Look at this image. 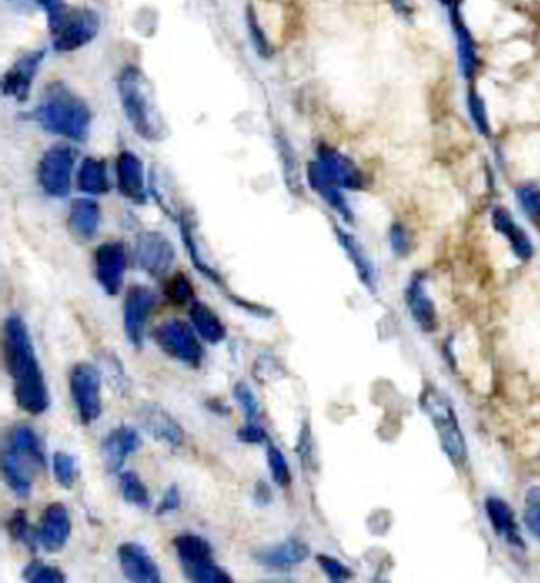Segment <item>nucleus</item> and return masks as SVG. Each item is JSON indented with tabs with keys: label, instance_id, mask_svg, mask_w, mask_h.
<instances>
[{
	"label": "nucleus",
	"instance_id": "23",
	"mask_svg": "<svg viewBox=\"0 0 540 583\" xmlns=\"http://www.w3.org/2000/svg\"><path fill=\"white\" fill-rule=\"evenodd\" d=\"M142 447V437L135 428L120 425L113 428L104 437L101 451H103L104 466L110 473H118L128 457L135 454Z\"/></svg>",
	"mask_w": 540,
	"mask_h": 583
},
{
	"label": "nucleus",
	"instance_id": "39",
	"mask_svg": "<svg viewBox=\"0 0 540 583\" xmlns=\"http://www.w3.org/2000/svg\"><path fill=\"white\" fill-rule=\"evenodd\" d=\"M166 295L174 306H188V304L195 302V299H193L195 297L193 285L183 273H178L173 278H169V282L166 285Z\"/></svg>",
	"mask_w": 540,
	"mask_h": 583
},
{
	"label": "nucleus",
	"instance_id": "22",
	"mask_svg": "<svg viewBox=\"0 0 540 583\" xmlns=\"http://www.w3.org/2000/svg\"><path fill=\"white\" fill-rule=\"evenodd\" d=\"M307 181H309L311 190L333 210L334 214L338 215L339 219L348 226L355 222V214H353V208L346 198L345 190H341L326 174L322 173V169L317 166L316 161L309 162V166H307Z\"/></svg>",
	"mask_w": 540,
	"mask_h": 583
},
{
	"label": "nucleus",
	"instance_id": "7",
	"mask_svg": "<svg viewBox=\"0 0 540 583\" xmlns=\"http://www.w3.org/2000/svg\"><path fill=\"white\" fill-rule=\"evenodd\" d=\"M489 226L496 236L506 244V251L513 260L520 265H529L535 260L537 248L534 239L527 231V227L517 219V215L512 208L506 207L503 203H495L489 208Z\"/></svg>",
	"mask_w": 540,
	"mask_h": 583
},
{
	"label": "nucleus",
	"instance_id": "15",
	"mask_svg": "<svg viewBox=\"0 0 540 583\" xmlns=\"http://www.w3.org/2000/svg\"><path fill=\"white\" fill-rule=\"evenodd\" d=\"M440 2L447 9L450 24H452V29H454L460 76L464 77L466 81H472L476 77L479 55H477L476 41H474L471 29L467 26L466 21H464V16L460 12V2L462 0H440Z\"/></svg>",
	"mask_w": 540,
	"mask_h": 583
},
{
	"label": "nucleus",
	"instance_id": "1",
	"mask_svg": "<svg viewBox=\"0 0 540 583\" xmlns=\"http://www.w3.org/2000/svg\"><path fill=\"white\" fill-rule=\"evenodd\" d=\"M4 352L12 379V393L21 410L28 415H43L50 408V393L28 326L21 316L11 314L4 324Z\"/></svg>",
	"mask_w": 540,
	"mask_h": 583
},
{
	"label": "nucleus",
	"instance_id": "3",
	"mask_svg": "<svg viewBox=\"0 0 540 583\" xmlns=\"http://www.w3.org/2000/svg\"><path fill=\"white\" fill-rule=\"evenodd\" d=\"M418 406L437 433L443 454L449 457L455 468H464L469 459V451L466 433L452 396L435 382H425L418 396Z\"/></svg>",
	"mask_w": 540,
	"mask_h": 583
},
{
	"label": "nucleus",
	"instance_id": "34",
	"mask_svg": "<svg viewBox=\"0 0 540 583\" xmlns=\"http://www.w3.org/2000/svg\"><path fill=\"white\" fill-rule=\"evenodd\" d=\"M121 495L125 502L130 503L133 507L147 508L150 505V495L144 481L133 471H125L120 474Z\"/></svg>",
	"mask_w": 540,
	"mask_h": 583
},
{
	"label": "nucleus",
	"instance_id": "9",
	"mask_svg": "<svg viewBox=\"0 0 540 583\" xmlns=\"http://www.w3.org/2000/svg\"><path fill=\"white\" fill-rule=\"evenodd\" d=\"M74 149L67 144L50 147L41 156L36 178L45 195L52 198L69 197L72 190V176L75 168Z\"/></svg>",
	"mask_w": 540,
	"mask_h": 583
},
{
	"label": "nucleus",
	"instance_id": "40",
	"mask_svg": "<svg viewBox=\"0 0 540 583\" xmlns=\"http://www.w3.org/2000/svg\"><path fill=\"white\" fill-rule=\"evenodd\" d=\"M523 519L529 531L540 539V485L530 486L525 493Z\"/></svg>",
	"mask_w": 540,
	"mask_h": 583
},
{
	"label": "nucleus",
	"instance_id": "28",
	"mask_svg": "<svg viewBox=\"0 0 540 583\" xmlns=\"http://www.w3.org/2000/svg\"><path fill=\"white\" fill-rule=\"evenodd\" d=\"M75 185L89 197H99L110 191V181L106 173V162L96 157H86L79 166Z\"/></svg>",
	"mask_w": 540,
	"mask_h": 583
},
{
	"label": "nucleus",
	"instance_id": "45",
	"mask_svg": "<svg viewBox=\"0 0 540 583\" xmlns=\"http://www.w3.org/2000/svg\"><path fill=\"white\" fill-rule=\"evenodd\" d=\"M28 2L36 4V6L45 11L46 18H48V26H50L52 31L64 19L65 12L69 11L64 6V0H28Z\"/></svg>",
	"mask_w": 540,
	"mask_h": 583
},
{
	"label": "nucleus",
	"instance_id": "21",
	"mask_svg": "<svg viewBox=\"0 0 540 583\" xmlns=\"http://www.w3.org/2000/svg\"><path fill=\"white\" fill-rule=\"evenodd\" d=\"M43 58H45L43 50L29 52L19 58L18 62L7 70L4 81H2L4 96H9V98H14L19 103H24L29 98L31 84L35 81Z\"/></svg>",
	"mask_w": 540,
	"mask_h": 583
},
{
	"label": "nucleus",
	"instance_id": "37",
	"mask_svg": "<svg viewBox=\"0 0 540 583\" xmlns=\"http://www.w3.org/2000/svg\"><path fill=\"white\" fill-rule=\"evenodd\" d=\"M266 459H268L270 473L276 485L288 488L292 483V473H290L287 457L283 454L282 449L276 447L271 440L266 444Z\"/></svg>",
	"mask_w": 540,
	"mask_h": 583
},
{
	"label": "nucleus",
	"instance_id": "36",
	"mask_svg": "<svg viewBox=\"0 0 540 583\" xmlns=\"http://www.w3.org/2000/svg\"><path fill=\"white\" fill-rule=\"evenodd\" d=\"M184 573L188 575L191 583H234L229 573L215 565L213 560L198 563V565L186 566Z\"/></svg>",
	"mask_w": 540,
	"mask_h": 583
},
{
	"label": "nucleus",
	"instance_id": "29",
	"mask_svg": "<svg viewBox=\"0 0 540 583\" xmlns=\"http://www.w3.org/2000/svg\"><path fill=\"white\" fill-rule=\"evenodd\" d=\"M173 546L184 568L212 560L213 553L210 543L202 536H196L191 532H184V534L174 537Z\"/></svg>",
	"mask_w": 540,
	"mask_h": 583
},
{
	"label": "nucleus",
	"instance_id": "32",
	"mask_svg": "<svg viewBox=\"0 0 540 583\" xmlns=\"http://www.w3.org/2000/svg\"><path fill=\"white\" fill-rule=\"evenodd\" d=\"M2 474L4 480L19 498H28L31 493V480L21 464V456L7 447L2 456Z\"/></svg>",
	"mask_w": 540,
	"mask_h": 583
},
{
	"label": "nucleus",
	"instance_id": "6",
	"mask_svg": "<svg viewBox=\"0 0 540 583\" xmlns=\"http://www.w3.org/2000/svg\"><path fill=\"white\" fill-rule=\"evenodd\" d=\"M154 340L167 357L174 358L179 364L188 365L191 369L202 367L205 352L190 324L179 319L164 321L154 331Z\"/></svg>",
	"mask_w": 540,
	"mask_h": 583
},
{
	"label": "nucleus",
	"instance_id": "24",
	"mask_svg": "<svg viewBox=\"0 0 540 583\" xmlns=\"http://www.w3.org/2000/svg\"><path fill=\"white\" fill-rule=\"evenodd\" d=\"M311 553L309 546L300 539H287L283 543L273 544L268 548H261L254 553V560L259 565L273 570H288L307 560Z\"/></svg>",
	"mask_w": 540,
	"mask_h": 583
},
{
	"label": "nucleus",
	"instance_id": "2",
	"mask_svg": "<svg viewBox=\"0 0 540 583\" xmlns=\"http://www.w3.org/2000/svg\"><path fill=\"white\" fill-rule=\"evenodd\" d=\"M35 120L45 132L72 142H84L91 128V108L64 82H53L43 93L35 110Z\"/></svg>",
	"mask_w": 540,
	"mask_h": 583
},
{
	"label": "nucleus",
	"instance_id": "4",
	"mask_svg": "<svg viewBox=\"0 0 540 583\" xmlns=\"http://www.w3.org/2000/svg\"><path fill=\"white\" fill-rule=\"evenodd\" d=\"M116 86L121 106L133 130L149 142H161L166 139L167 125L157 108L154 89L144 76V72L135 65H128L121 70Z\"/></svg>",
	"mask_w": 540,
	"mask_h": 583
},
{
	"label": "nucleus",
	"instance_id": "18",
	"mask_svg": "<svg viewBox=\"0 0 540 583\" xmlns=\"http://www.w3.org/2000/svg\"><path fill=\"white\" fill-rule=\"evenodd\" d=\"M138 420L152 439L167 445L169 449H178L184 442L183 428L173 416L156 403H142L137 411Z\"/></svg>",
	"mask_w": 540,
	"mask_h": 583
},
{
	"label": "nucleus",
	"instance_id": "27",
	"mask_svg": "<svg viewBox=\"0 0 540 583\" xmlns=\"http://www.w3.org/2000/svg\"><path fill=\"white\" fill-rule=\"evenodd\" d=\"M190 321L196 335L210 345H219L227 338V328L219 314L210 309L205 302L195 301L190 304Z\"/></svg>",
	"mask_w": 540,
	"mask_h": 583
},
{
	"label": "nucleus",
	"instance_id": "48",
	"mask_svg": "<svg viewBox=\"0 0 540 583\" xmlns=\"http://www.w3.org/2000/svg\"><path fill=\"white\" fill-rule=\"evenodd\" d=\"M29 583H65V575L57 566H41L33 573Z\"/></svg>",
	"mask_w": 540,
	"mask_h": 583
},
{
	"label": "nucleus",
	"instance_id": "11",
	"mask_svg": "<svg viewBox=\"0 0 540 583\" xmlns=\"http://www.w3.org/2000/svg\"><path fill=\"white\" fill-rule=\"evenodd\" d=\"M135 265L149 277L159 278L166 275L176 261V249L164 234L147 231L140 234L133 249Z\"/></svg>",
	"mask_w": 540,
	"mask_h": 583
},
{
	"label": "nucleus",
	"instance_id": "17",
	"mask_svg": "<svg viewBox=\"0 0 540 583\" xmlns=\"http://www.w3.org/2000/svg\"><path fill=\"white\" fill-rule=\"evenodd\" d=\"M36 534L46 553H58L65 548L72 534V520L64 503L53 502L45 507Z\"/></svg>",
	"mask_w": 540,
	"mask_h": 583
},
{
	"label": "nucleus",
	"instance_id": "16",
	"mask_svg": "<svg viewBox=\"0 0 540 583\" xmlns=\"http://www.w3.org/2000/svg\"><path fill=\"white\" fill-rule=\"evenodd\" d=\"M334 236H336L339 248L343 249V253L357 273L360 283L370 294H377L379 292V273H377V266L370 258L365 246L358 241L357 236H353L345 227L334 226Z\"/></svg>",
	"mask_w": 540,
	"mask_h": 583
},
{
	"label": "nucleus",
	"instance_id": "47",
	"mask_svg": "<svg viewBox=\"0 0 540 583\" xmlns=\"http://www.w3.org/2000/svg\"><path fill=\"white\" fill-rule=\"evenodd\" d=\"M179 507H181V493H179L178 486H169L164 497L161 498V502L157 503L156 515L162 517V515L173 514Z\"/></svg>",
	"mask_w": 540,
	"mask_h": 583
},
{
	"label": "nucleus",
	"instance_id": "25",
	"mask_svg": "<svg viewBox=\"0 0 540 583\" xmlns=\"http://www.w3.org/2000/svg\"><path fill=\"white\" fill-rule=\"evenodd\" d=\"M70 231L82 241H91L101 227V207L92 198H77L70 205Z\"/></svg>",
	"mask_w": 540,
	"mask_h": 583
},
{
	"label": "nucleus",
	"instance_id": "5",
	"mask_svg": "<svg viewBox=\"0 0 540 583\" xmlns=\"http://www.w3.org/2000/svg\"><path fill=\"white\" fill-rule=\"evenodd\" d=\"M403 301L409 318L421 335H435L440 330V311L431 292L430 275L425 270H416L409 275L404 285Z\"/></svg>",
	"mask_w": 540,
	"mask_h": 583
},
{
	"label": "nucleus",
	"instance_id": "42",
	"mask_svg": "<svg viewBox=\"0 0 540 583\" xmlns=\"http://www.w3.org/2000/svg\"><path fill=\"white\" fill-rule=\"evenodd\" d=\"M7 531L16 541L26 544L29 548H33L35 539H38V534L29 526L28 515L24 510H16L11 515V519L7 522Z\"/></svg>",
	"mask_w": 540,
	"mask_h": 583
},
{
	"label": "nucleus",
	"instance_id": "50",
	"mask_svg": "<svg viewBox=\"0 0 540 583\" xmlns=\"http://www.w3.org/2000/svg\"><path fill=\"white\" fill-rule=\"evenodd\" d=\"M254 500L258 505H268L273 500L270 486L266 485L265 481H258L254 486Z\"/></svg>",
	"mask_w": 540,
	"mask_h": 583
},
{
	"label": "nucleus",
	"instance_id": "14",
	"mask_svg": "<svg viewBox=\"0 0 540 583\" xmlns=\"http://www.w3.org/2000/svg\"><path fill=\"white\" fill-rule=\"evenodd\" d=\"M128 268L127 248L120 241H108L96 249L94 275L104 294L118 295Z\"/></svg>",
	"mask_w": 540,
	"mask_h": 583
},
{
	"label": "nucleus",
	"instance_id": "19",
	"mask_svg": "<svg viewBox=\"0 0 540 583\" xmlns=\"http://www.w3.org/2000/svg\"><path fill=\"white\" fill-rule=\"evenodd\" d=\"M116 186L123 197L135 203H147V185H145L144 162L132 151H121L116 157Z\"/></svg>",
	"mask_w": 540,
	"mask_h": 583
},
{
	"label": "nucleus",
	"instance_id": "41",
	"mask_svg": "<svg viewBox=\"0 0 540 583\" xmlns=\"http://www.w3.org/2000/svg\"><path fill=\"white\" fill-rule=\"evenodd\" d=\"M234 398L241 406L242 413L246 415V422H259L261 408H259L258 398L249 387L248 382H237L234 386Z\"/></svg>",
	"mask_w": 540,
	"mask_h": 583
},
{
	"label": "nucleus",
	"instance_id": "38",
	"mask_svg": "<svg viewBox=\"0 0 540 583\" xmlns=\"http://www.w3.org/2000/svg\"><path fill=\"white\" fill-rule=\"evenodd\" d=\"M52 469L58 485L65 490H70L74 486L75 478H77V464H75L74 456H70L67 452H55L52 457Z\"/></svg>",
	"mask_w": 540,
	"mask_h": 583
},
{
	"label": "nucleus",
	"instance_id": "35",
	"mask_svg": "<svg viewBox=\"0 0 540 583\" xmlns=\"http://www.w3.org/2000/svg\"><path fill=\"white\" fill-rule=\"evenodd\" d=\"M466 104L467 113H469V118L476 128V132L481 137H489L491 135V122H489L488 106H486L483 96L477 93L474 87H471L467 93Z\"/></svg>",
	"mask_w": 540,
	"mask_h": 583
},
{
	"label": "nucleus",
	"instance_id": "12",
	"mask_svg": "<svg viewBox=\"0 0 540 583\" xmlns=\"http://www.w3.org/2000/svg\"><path fill=\"white\" fill-rule=\"evenodd\" d=\"M314 161L322 169V173L326 174L341 190L362 191L367 188V176L362 168L350 156H346L333 145H319Z\"/></svg>",
	"mask_w": 540,
	"mask_h": 583
},
{
	"label": "nucleus",
	"instance_id": "49",
	"mask_svg": "<svg viewBox=\"0 0 540 583\" xmlns=\"http://www.w3.org/2000/svg\"><path fill=\"white\" fill-rule=\"evenodd\" d=\"M249 29H251V36H253L254 45L258 48V52L261 53V55H268V52H270L268 40H266V36L263 35V31L259 28L258 21H256V16H254L253 11H249Z\"/></svg>",
	"mask_w": 540,
	"mask_h": 583
},
{
	"label": "nucleus",
	"instance_id": "33",
	"mask_svg": "<svg viewBox=\"0 0 540 583\" xmlns=\"http://www.w3.org/2000/svg\"><path fill=\"white\" fill-rule=\"evenodd\" d=\"M387 241H389L391 253L399 260H403L413 253L416 237H414L413 229L404 220H394L387 232Z\"/></svg>",
	"mask_w": 540,
	"mask_h": 583
},
{
	"label": "nucleus",
	"instance_id": "8",
	"mask_svg": "<svg viewBox=\"0 0 540 583\" xmlns=\"http://www.w3.org/2000/svg\"><path fill=\"white\" fill-rule=\"evenodd\" d=\"M70 396L82 425L98 422L103 413L101 372L89 362H79L70 370Z\"/></svg>",
	"mask_w": 540,
	"mask_h": 583
},
{
	"label": "nucleus",
	"instance_id": "30",
	"mask_svg": "<svg viewBox=\"0 0 540 583\" xmlns=\"http://www.w3.org/2000/svg\"><path fill=\"white\" fill-rule=\"evenodd\" d=\"M9 447L12 451L18 452L19 456L24 457V459L35 462L36 466H40V468H45V449H43L38 433L33 428L26 427V425L14 428Z\"/></svg>",
	"mask_w": 540,
	"mask_h": 583
},
{
	"label": "nucleus",
	"instance_id": "44",
	"mask_svg": "<svg viewBox=\"0 0 540 583\" xmlns=\"http://www.w3.org/2000/svg\"><path fill=\"white\" fill-rule=\"evenodd\" d=\"M237 439L244 444H268L270 437L263 425L259 422H246L237 430Z\"/></svg>",
	"mask_w": 540,
	"mask_h": 583
},
{
	"label": "nucleus",
	"instance_id": "51",
	"mask_svg": "<svg viewBox=\"0 0 540 583\" xmlns=\"http://www.w3.org/2000/svg\"><path fill=\"white\" fill-rule=\"evenodd\" d=\"M261 583H293V582H288V580H268V582Z\"/></svg>",
	"mask_w": 540,
	"mask_h": 583
},
{
	"label": "nucleus",
	"instance_id": "13",
	"mask_svg": "<svg viewBox=\"0 0 540 583\" xmlns=\"http://www.w3.org/2000/svg\"><path fill=\"white\" fill-rule=\"evenodd\" d=\"M156 306V294L145 285H133L123 304V331L133 348L144 345L145 328Z\"/></svg>",
	"mask_w": 540,
	"mask_h": 583
},
{
	"label": "nucleus",
	"instance_id": "20",
	"mask_svg": "<svg viewBox=\"0 0 540 583\" xmlns=\"http://www.w3.org/2000/svg\"><path fill=\"white\" fill-rule=\"evenodd\" d=\"M118 561L130 583H162L161 570L147 549L137 543H123L118 548Z\"/></svg>",
	"mask_w": 540,
	"mask_h": 583
},
{
	"label": "nucleus",
	"instance_id": "46",
	"mask_svg": "<svg viewBox=\"0 0 540 583\" xmlns=\"http://www.w3.org/2000/svg\"><path fill=\"white\" fill-rule=\"evenodd\" d=\"M103 360L104 364H106V374L110 376L111 382L115 384L116 389L125 391L127 389V376H125V370L118 362V357H115L113 353H104Z\"/></svg>",
	"mask_w": 540,
	"mask_h": 583
},
{
	"label": "nucleus",
	"instance_id": "43",
	"mask_svg": "<svg viewBox=\"0 0 540 583\" xmlns=\"http://www.w3.org/2000/svg\"><path fill=\"white\" fill-rule=\"evenodd\" d=\"M317 563L333 583H345L353 575L348 566L343 565L341 561L336 560L333 556L319 555L317 556Z\"/></svg>",
	"mask_w": 540,
	"mask_h": 583
},
{
	"label": "nucleus",
	"instance_id": "26",
	"mask_svg": "<svg viewBox=\"0 0 540 583\" xmlns=\"http://www.w3.org/2000/svg\"><path fill=\"white\" fill-rule=\"evenodd\" d=\"M486 514L496 534L515 548H522L523 541L518 532L517 520L512 508L501 498L489 497L486 500Z\"/></svg>",
	"mask_w": 540,
	"mask_h": 583
},
{
	"label": "nucleus",
	"instance_id": "31",
	"mask_svg": "<svg viewBox=\"0 0 540 583\" xmlns=\"http://www.w3.org/2000/svg\"><path fill=\"white\" fill-rule=\"evenodd\" d=\"M513 198L518 212L540 231V183L522 181L513 188Z\"/></svg>",
	"mask_w": 540,
	"mask_h": 583
},
{
	"label": "nucleus",
	"instance_id": "10",
	"mask_svg": "<svg viewBox=\"0 0 540 583\" xmlns=\"http://www.w3.org/2000/svg\"><path fill=\"white\" fill-rule=\"evenodd\" d=\"M101 19L91 9H75L65 12L64 19L53 29V48L69 53L86 47L98 36Z\"/></svg>",
	"mask_w": 540,
	"mask_h": 583
}]
</instances>
